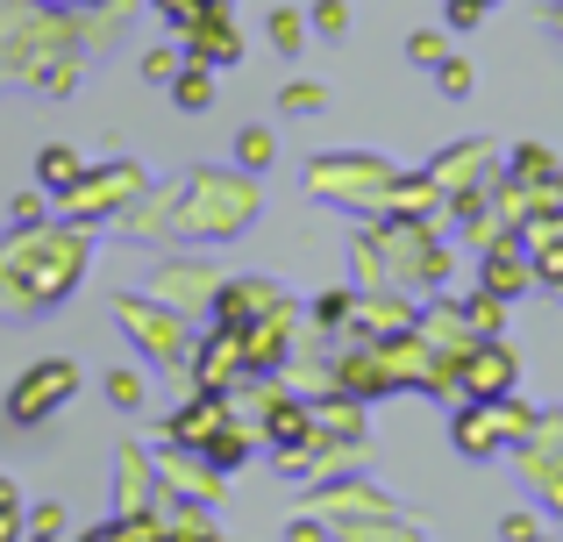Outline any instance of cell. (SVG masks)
Wrapping results in <instances>:
<instances>
[{"mask_svg":"<svg viewBox=\"0 0 563 542\" xmlns=\"http://www.w3.org/2000/svg\"><path fill=\"white\" fill-rule=\"evenodd\" d=\"M272 36H278V51H292V43H300V22H292V14H278Z\"/></svg>","mask_w":563,"mask_h":542,"instance_id":"5","label":"cell"},{"mask_svg":"<svg viewBox=\"0 0 563 542\" xmlns=\"http://www.w3.org/2000/svg\"><path fill=\"white\" fill-rule=\"evenodd\" d=\"M71 386H79V372H71V364H36V372H29L22 378V386H14V400H8V414L14 421H43V414H51V407L57 400H71Z\"/></svg>","mask_w":563,"mask_h":542,"instance_id":"1","label":"cell"},{"mask_svg":"<svg viewBox=\"0 0 563 542\" xmlns=\"http://www.w3.org/2000/svg\"><path fill=\"white\" fill-rule=\"evenodd\" d=\"M235 151H243V165H264V157H272V136H264V129H243Z\"/></svg>","mask_w":563,"mask_h":542,"instance_id":"3","label":"cell"},{"mask_svg":"<svg viewBox=\"0 0 563 542\" xmlns=\"http://www.w3.org/2000/svg\"><path fill=\"white\" fill-rule=\"evenodd\" d=\"M179 108H207V71H186L179 79Z\"/></svg>","mask_w":563,"mask_h":542,"instance_id":"4","label":"cell"},{"mask_svg":"<svg viewBox=\"0 0 563 542\" xmlns=\"http://www.w3.org/2000/svg\"><path fill=\"white\" fill-rule=\"evenodd\" d=\"M43 179H51V186H71V179H79V157H65V151H43Z\"/></svg>","mask_w":563,"mask_h":542,"instance_id":"2","label":"cell"}]
</instances>
